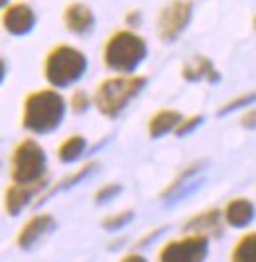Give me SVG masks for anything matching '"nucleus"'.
I'll use <instances>...</instances> for the list:
<instances>
[{
    "label": "nucleus",
    "mask_w": 256,
    "mask_h": 262,
    "mask_svg": "<svg viewBox=\"0 0 256 262\" xmlns=\"http://www.w3.org/2000/svg\"><path fill=\"white\" fill-rule=\"evenodd\" d=\"M241 124H243L244 128H256V108H252V111H248L246 115H243Z\"/></svg>",
    "instance_id": "b1692460"
},
{
    "label": "nucleus",
    "mask_w": 256,
    "mask_h": 262,
    "mask_svg": "<svg viewBox=\"0 0 256 262\" xmlns=\"http://www.w3.org/2000/svg\"><path fill=\"white\" fill-rule=\"evenodd\" d=\"M193 18V2L191 0H172L158 14V36L162 41L172 43L187 30Z\"/></svg>",
    "instance_id": "423d86ee"
},
{
    "label": "nucleus",
    "mask_w": 256,
    "mask_h": 262,
    "mask_svg": "<svg viewBox=\"0 0 256 262\" xmlns=\"http://www.w3.org/2000/svg\"><path fill=\"white\" fill-rule=\"evenodd\" d=\"M97 168V164L95 162H91V164H85L83 168H79V170L75 171V173H71L69 178H65V180H61V182H57V185H53V187H50L46 193H41V197H39V201H46L50 195H53V193H57V191H63V189H67V187H71V185H77L81 180H85L89 173H93V170Z\"/></svg>",
    "instance_id": "a211bd4d"
},
{
    "label": "nucleus",
    "mask_w": 256,
    "mask_h": 262,
    "mask_svg": "<svg viewBox=\"0 0 256 262\" xmlns=\"http://www.w3.org/2000/svg\"><path fill=\"white\" fill-rule=\"evenodd\" d=\"M181 77L185 81H207V83H217L219 81V71L215 69L213 61L207 55H195L189 63H185L181 69Z\"/></svg>",
    "instance_id": "ddd939ff"
},
{
    "label": "nucleus",
    "mask_w": 256,
    "mask_h": 262,
    "mask_svg": "<svg viewBox=\"0 0 256 262\" xmlns=\"http://www.w3.org/2000/svg\"><path fill=\"white\" fill-rule=\"evenodd\" d=\"M65 111L67 103L57 89L28 93L22 103V128L32 134H51L61 126Z\"/></svg>",
    "instance_id": "f257e3e1"
},
{
    "label": "nucleus",
    "mask_w": 256,
    "mask_h": 262,
    "mask_svg": "<svg viewBox=\"0 0 256 262\" xmlns=\"http://www.w3.org/2000/svg\"><path fill=\"white\" fill-rule=\"evenodd\" d=\"M63 26L73 36H89L95 28V14L83 2H69L63 8Z\"/></svg>",
    "instance_id": "1a4fd4ad"
},
{
    "label": "nucleus",
    "mask_w": 256,
    "mask_h": 262,
    "mask_svg": "<svg viewBox=\"0 0 256 262\" xmlns=\"http://www.w3.org/2000/svg\"><path fill=\"white\" fill-rule=\"evenodd\" d=\"M53 227H55V221H53V217H51L50 213L34 215V217H30L24 223V227L20 229L16 243H18L20 249H32L41 236H46L50 233Z\"/></svg>",
    "instance_id": "9b49d317"
},
{
    "label": "nucleus",
    "mask_w": 256,
    "mask_h": 262,
    "mask_svg": "<svg viewBox=\"0 0 256 262\" xmlns=\"http://www.w3.org/2000/svg\"><path fill=\"white\" fill-rule=\"evenodd\" d=\"M230 262H256V231L244 233L230 250Z\"/></svg>",
    "instance_id": "f3484780"
},
{
    "label": "nucleus",
    "mask_w": 256,
    "mask_h": 262,
    "mask_svg": "<svg viewBox=\"0 0 256 262\" xmlns=\"http://www.w3.org/2000/svg\"><path fill=\"white\" fill-rule=\"evenodd\" d=\"M46 180L38 184H10L4 189V211L8 215H18L30 203L32 197H36L44 189Z\"/></svg>",
    "instance_id": "9d476101"
},
{
    "label": "nucleus",
    "mask_w": 256,
    "mask_h": 262,
    "mask_svg": "<svg viewBox=\"0 0 256 262\" xmlns=\"http://www.w3.org/2000/svg\"><path fill=\"white\" fill-rule=\"evenodd\" d=\"M120 262H148V260L144 256H140V254H126Z\"/></svg>",
    "instance_id": "a878e982"
},
{
    "label": "nucleus",
    "mask_w": 256,
    "mask_h": 262,
    "mask_svg": "<svg viewBox=\"0 0 256 262\" xmlns=\"http://www.w3.org/2000/svg\"><path fill=\"white\" fill-rule=\"evenodd\" d=\"M252 26H254V30H256V16H254V20H252Z\"/></svg>",
    "instance_id": "bb28decb"
},
{
    "label": "nucleus",
    "mask_w": 256,
    "mask_h": 262,
    "mask_svg": "<svg viewBox=\"0 0 256 262\" xmlns=\"http://www.w3.org/2000/svg\"><path fill=\"white\" fill-rule=\"evenodd\" d=\"M221 213L217 209L197 213L189 223L185 225V229L189 231L187 235H203V236H217L221 235Z\"/></svg>",
    "instance_id": "2eb2a0df"
},
{
    "label": "nucleus",
    "mask_w": 256,
    "mask_h": 262,
    "mask_svg": "<svg viewBox=\"0 0 256 262\" xmlns=\"http://www.w3.org/2000/svg\"><path fill=\"white\" fill-rule=\"evenodd\" d=\"M69 105H71V111H73L75 115H83V113H87L91 108L93 99H91L89 93L85 91V89H75V91L71 93Z\"/></svg>",
    "instance_id": "aec40b11"
},
{
    "label": "nucleus",
    "mask_w": 256,
    "mask_h": 262,
    "mask_svg": "<svg viewBox=\"0 0 256 262\" xmlns=\"http://www.w3.org/2000/svg\"><path fill=\"white\" fill-rule=\"evenodd\" d=\"M209 250V238L203 235H185L169 241L158 252V262H203Z\"/></svg>",
    "instance_id": "0eeeda50"
},
{
    "label": "nucleus",
    "mask_w": 256,
    "mask_h": 262,
    "mask_svg": "<svg viewBox=\"0 0 256 262\" xmlns=\"http://www.w3.org/2000/svg\"><path fill=\"white\" fill-rule=\"evenodd\" d=\"M126 26H130V28H136L138 24H140V20H142V14L138 12V10H130V12L126 14Z\"/></svg>",
    "instance_id": "393cba45"
},
{
    "label": "nucleus",
    "mask_w": 256,
    "mask_h": 262,
    "mask_svg": "<svg viewBox=\"0 0 256 262\" xmlns=\"http://www.w3.org/2000/svg\"><path fill=\"white\" fill-rule=\"evenodd\" d=\"M120 191H122V187L118 184H106V185H102L101 189L95 193V199H97V203H104V201L116 197Z\"/></svg>",
    "instance_id": "4be33fe9"
},
{
    "label": "nucleus",
    "mask_w": 256,
    "mask_h": 262,
    "mask_svg": "<svg viewBox=\"0 0 256 262\" xmlns=\"http://www.w3.org/2000/svg\"><path fill=\"white\" fill-rule=\"evenodd\" d=\"M148 55V43L140 34L120 28L102 46V63L118 75H134Z\"/></svg>",
    "instance_id": "f03ea898"
},
{
    "label": "nucleus",
    "mask_w": 256,
    "mask_h": 262,
    "mask_svg": "<svg viewBox=\"0 0 256 262\" xmlns=\"http://www.w3.org/2000/svg\"><path fill=\"white\" fill-rule=\"evenodd\" d=\"M87 71V57L81 50L67 43L53 46L44 59V77L53 89L75 85Z\"/></svg>",
    "instance_id": "20e7f679"
},
{
    "label": "nucleus",
    "mask_w": 256,
    "mask_h": 262,
    "mask_svg": "<svg viewBox=\"0 0 256 262\" xmlns=\"http://www.w3.org/2000/svg\"><path fill=\"white\" fill-rule=\"evenodd\" d=\"M203 124V117L201 115H193V117H187L183 118L181 122L178 124V128H176V136H179V138H183V136H187V134H191L197 126H201Z\"/></svg>",
    "instance_id": "412c9836"
},
{
    "label": "nucleus",
    "mask_w": 256,
    "mask_h": 262,
    "mask_svg": "<svg viewBox=\"0 0 256 262\" xmlns=\"http://www.w3.org/2000/svg\"><path fill=\"white\" fill-rule=\"evenodd\" d=\"M85 150H87V140H85V136H81V134H71V136H67L61 144L57 146V158H59V162H63V164H71V162H75L79 158L85 154Z\"/></svg>",
    "instance_id": "dca6fc26"
},
{
    "label": "nucleus",
    "mask_w": 256,
    "mask_h": 262,
    "mask_svg": "<svg viewBox=\"0 0 256 262\" xmlns=\"http://www.w3.org/2000/svg\"><path fill=\"white\" fill-rule=\"evenodd\" d=\"M46 152L34 138H24L10 154V178L14 184H38L46 180Z\"/></svg>",
    "instance_id": "39448f33"
},
{
    "label": "nucleus",
    "mask_w": 256,
    "mask_h": 262,
    "mask_svg": "<svg viewBox=\"0 0 256 262\" xmlns=\"http://www.w3.org/2000/svg\"><path fill=\"white\" fill-rule=\"evenodd\" d=\"M256 101V93H244L241 97H237V99H232L229 103H225V105L219 108V117H225V115H229V113H234V111H239V108H244V106L252 105Z\"/></svg>",
    "instance_id": "6ab92c4d"
},
{
    "label": "nucleus",
    "mask_w": 256,
    "mask_h": 262,
    "mask_svg": "<svg viewBox=\"0 0 256 262\" xmlns=\"http://www.w3.org/2000/svg\"><path fill=\"white\" fill-rule=\"evenodd\" d=\"M36 24H38L36 10L28 2H12L2 12V26L10 36L16 38L32 34Z\"/></svg>",
    "instance_id": "6e6552de"
},
{
    "label": "nucleus",
    "mask_w": 256,
    "mask_h": 262,
    "mask_svg": "<svg viewBox=\"0 0 256 262\" xmlns=\"http://www.w3.org/2000/svg\"><path fill=\"white\" fill-rule=\"evenodd\" d=\"M181 120H183L181 113L174 111V108H162V111L154 113L148 120V134H150V138H162L167 132H176Z\"/></svg>",
    "instance_id": "4468645a"
},
{
    "label": "nucleus",
    "mask_w": 256,
    "mask_h": 262,
    "mask_svg": "<svg viewBox=\"0 0 256 262\" xmlns=\"http://www.w3.org/2000/svg\"><path fill=\"white\" fill-rule=\"evenodd\" d=\"M223 219H225V223L229 225V227L243 229V227L252 223V219H254V205L248 199H244V197H234V199H230L229 203L225 205Z\"/></svg>",
    "instance_id": "f8f14e48"
},
{
    "label": "nucleus",
    "mask_w": 256,
    "mask_h": 262,
    "mask_svg": "<svg viewBox=\"0 0 256 262\" xmlns=\"http://www.w3.org/2000/svg\"><path fill=\"white\" fill-rule=\"evenodd\" d=\"M148 85L144 75H113L102 79L93 95V105L109 118L118 117L132 99H136Z\"/></svg>",
    "instance_id": "7ed1b4c3"
},
{
    "label": "nucleus",
    "mask_w": 256,
    "mask_h": 262,
    "mask_svg": "<svg viewBox=\"0 0 256 262\" xmlns=\"http://www.w3.org/2000/svg\"><path fill=\"white\" fill-rule=\"evenodd\" d=\"M130 219H132V211H124V213H116V215H113V217L104 219L102 225H104L106 229H120V227L126 225Z\"/></svg>",
    "instance_id": "5701e85b"
}]
</instances>
